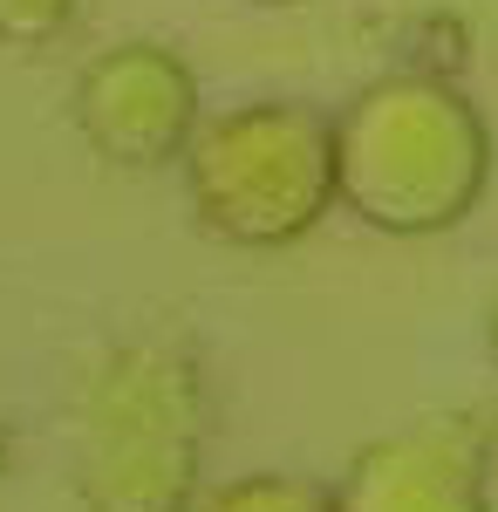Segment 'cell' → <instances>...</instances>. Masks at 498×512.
<instances>
[{"label":"cell","instance_id":"9c48e42d","mask_svg":"<svg viewBox=\"0 0 498 512\" xmlns=\"http://www.w3.org/2000/svg\"><path fill=\"white\" fill-rule=\"evenodd\" d=\"M7 472H14V437L0 431V485H7Z\"/></svg>","mask_w":498,"mask_h":512},{"label":"cell","instance_id":"7a4b0ae2","mask_svg":"<svg viewBox=\"0 0 498 512\" xmlns=\"http://www.w3.org/2000/svg\"><path fill=\"white\" fill-rule=\"evenodd\" d=\"M76 499L103 512H178L198 499L212 383L178 342H116L76 390Z\"/></svg>","mask_w":498,"mask_h":512},{"label":"cell","instance_id":"5b68a950","mask_svg":"<svg viewBox=\"0 0 498 512\" xmlns=\"http://www.w3.org/2000/svg\"><path fill=\"white\" fill-rule=\"evenodd\" d=\"M498 424L485 410H444L369 437L348 458L335 506L348 512H485Z\"/></svg>","mask_w":498,"mask_h":512},{"label":"cell","instance_id":"8992f818","mask_svg":"<svg viewBox=\"0 0 498 512\" xmlns=\"http://www.w3.org/2000/svg\"><path fill=\"white\" fill-rule=\"evenodd\" d=\"M192 506H212V512H328L335 506V485H314V478H294V472H246V478H226V485H198Z\"/></svg>","mask_w":498,"mask_h":512},{"label":"cell","instance_id":"277c9868","mask_svg":"<svg viewBox=\"0 0 498 512\" xmlns=\"http://www.w3.org/2000/svg\"><path fill=\"white\" fill-rule=\"evenodd\" d=\"M69 117H76V137L103 164L164 171V164H185L198 123H205V96H198V76L178 48L116 41L82 62L76 89H69Z\"/></svg>","mask_w":498,"mask_h":512},{"label":"cell","instance_id":"ba28073f","mask_svg":"<svg viewBox=\"0 0 498 512\" xmlns=\"http://www.w3.org/2000/svg\"><path fill=\"white\" fill-rule=\"evenodd\" d=\"M485 362H492V376H498V294H492V308H485Z\"/></svg>","mask_w":498,"mask_h":512},{"label":"cell","instance_id":"6da1fadb","mask_svg":"<svg viewBox=\"0 0 498 512\" xmlns=\"http://www.w3.org/2000/svg\"><path fill=\"white\" fill-rule=\"evenodd\" d=\"M492 123L451 76L396 69L335 110V198L383 239L458 233L492 192Z\"/></svg>","mask_w":498,"mask_h":512},{"label":"cell","instance_id":"3957f363","mask_svg":"<svg viewBox=\"0 0 498 512\" xmlns=\"http://www.w3.org/2000/svg\"><path fill=\"white\" fill-rule=\"evenodd\" d=\"M185 205L192 226L239 253H287L321 233L335 198V117L301 96L232 103L198 123L185 151Z\"/></svg>","mask_w":498,"mask_h":512},{"label":"cell","instance_id":"30bf717a","mask_svg":"<svg viewBox=\"0 0 498 512\" xmlns=\"http://www.w3.org/2000/svg\"><path fill=\"white\" fill-rule=\"evenodd\" d=\"M246 7H273V14H287V7H314V0H246Z\"/></svg>","mask_w":498,"mask_h":512},{"label":"cell","instance_id":"52a82bcc","mask_svg":"<svg viewBox=\"0 0 498 512\" xmlns=\"http://www.w3.org/2000/svg\"><path fill=\"white\" fill-rule=\"evenodd\" d=\"M82 0H0V48H48L76 28Z\"/></svg>","mask_w":498,"mask_h":512}]
</instances>
